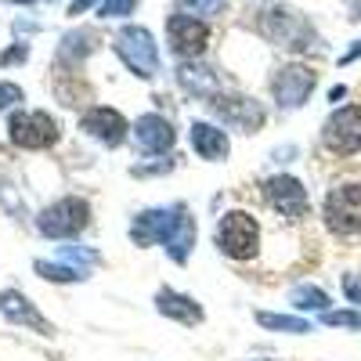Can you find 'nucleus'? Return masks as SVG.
<instances>
[{
    "instance_id": "1",
    "label": "nucleus",
    "mask_w": 361,
    "mask_h": 361,
    "mask_svg": "<svg viewBox=\"0 0 361 361\" xmlns=\"http://www.w3.org/2000/svg\"><path fill=\"white\" fill-rule=\"evenodd\" d=\"M253 25L257 33L275 44V47H286V51H311L318 47V33L314 25L307 22V15H300L296 8H286V4H260L253 11Z\"/></svg>"
},
{
    "instance_id": "2",
    "label": "nucleus",
    "mask_w": 361,
    "mask_h": 361,
    "mask_svg": "<svg viewBox=\"0 0 361 361\" xmlns=\"http://www.w3.org/2000/svg\"><path fill=\"white\" fill-rule=\"evenodd\" d=\"M112 51L137 80H156L159 76V44L145 25H134V22L123 25L112 37Z\"/></svg>"
},
{
    "instance_id": "3",
    "label": "nucleus",
    "mask_w": 361,
    "mask_h": 361,
    "mask_svg": "<svg viewBox=\"0 0 361 361\" xmlns=\"http://www.w3.org/2000/svg\"><path fill=\"white\" fill-rule=\"evenodd\" d=\"M214 246L231 260H253L260 250V224L246 209H228L214 228Z\"/></svg>"
},
{
    "instance_id": "4",
    "label": "nucleus",
    "mask_w": 361,
    "mask_h": 361,
    "mask_svg": "<svg viewBox=\"0 0 361 361\" xmlns=\"http://www.w3.org/2000/svg\"><path fill=\"white\" fill-rule=\"evenodd\" d=\"M90 224V202L80 195H66L37 214V231L44 238H76Z\"/></svg>"
},
{
    "instance_id": "5",
    "label": "nucleus",
    "mask_w": 361,
    "mask_h": 361,
    "mask_svg": "<svg viewBox=\"0 0 361 361\" xmlns=\"http://www.w3.org/2000/svg\"><path fill=\"white\" fill-rule=\"evenodd\" d=\"M8 137H11V145L25 148V152H44V148L58 145L62 127L44 109H22V112H11V119H8Z\"/></svg>"
},
{
    "instance_id": "6",
    "label": "nucleus",
    "mask_w": 361,
    "mask_h": 361,
    "mask_svg": "<svg viewBox=\"0 0 361 361\" xmlns=\"http://www.w3.org/2000/svg\"><path fill=\"white\" fill-rule=\"evenodd\" d=\"M206 105H209V112H214L224 127L243 130V134H257L267 123L264 105L257 98H250V94H224V90H221V94H214Z\"/></svg>"
},
{
    "instance_id": "7",
    "label": "nucleus",
    "mask_w": 361,
    "mask_h": 361,
    "mask_svg": "<svg viewBox=\"0 0 361 361\" xmlns=\"http://www.w3.org/2000/svg\"><path fill=\"white\" fill-rule=\"evenodd\" d=\"M260 195H264V202L275 209V214H282L286 221H304V217L311 214L307 188L300 185L293 173H275V177H267L264 185H260Z\"/></svg>"
},
{
    "instance_id": "8",
    "label": "nucleus",
    "mask_w": 361,
    "mask_h": 361,
    "mask_svg": "<svg viewBox=\"0 0 361 361\" xmlns=\"http://www.w3.org/2000/svg\"><path fill=\"white\" fill-rule=\"evenodd\" d=\"M322 217L333 235H357L361 231V185H336L325 195Z\"/></svg>"
},
{
    "instance_id": "9",
    "label": "nucleus",
    "mask_w": 361,
    "mask_h": 361,
    "mask_svg": "<svg viewBox=\"0 0 361 361\" xmlns=\"http://www.w3.org/2000/svg\"><path fill=\"white\" fill-rule=\"evenodd\" d=\"M314 83H318V73L314 69L300 66V62H289V66L275 69V76H271V98H275L279 109L293 112V109H300V105L311 98Z\"/></svg>"
},
{
    "instance_id": "10",
    "label": "nucleus",
    "mask_w": 361,
    "mask_h": 361,
    "mask_svg": "<svg viewBox=\"0 0 361 361\" xmlns=\"http://www.w3.org/2000/svg\"><path fill=\"white\" fill-rule=\"evenodd\" d=\"M166 44H170V54H177L180 62H195L209 47V29H206V22H199L192 15L173 11L166 18Z\"/></svg>"
},
{
    "instance_id": "11",
    "label": "nucleus",
    "mask_w": 361,
    "mask_h": 361,
    "mask_svg": "<svg viewBox=\"0 0 361 361\" xmlns=\"http://www.w3.org/2000/svg\"><path fill=\"white\" fill-rule=\"evenodd\" d=\"M322 145L336 156H350L361 148V105H343L325 119Z\"/></svg>"
},
{
    "instance_id": "12",
    "label": "nucleus",
    "mask_w": 361,
    "mask_h": 361,
    "mask_svg": "<svg viewBox=\"0 0 361 361\" xmlns=\"http://www.w3.org/2000/svg\"><path fill=\"white\" fill-rule=\"evenodd\" d=\"M80 130H83L87 137H94L98 145H105V148H119V145L130 137L127 116L119 112V109H109V105L87 109V112L80 116Z\"/></svg>"
},
{
    "instance_id": "13",
    "label": "nucleus",
    "mask_w": 361,
    "mask_h": 361,
    "mask_svg": "<svg viewBox=\"0 0 361 361\" xmlns=\"http://www.w3.org/2000/svg\"><path fill=\"white\" fill-rule=\"evenodd\" d=\"M177 214H180V202L141 209V214L134 217V224H130V243L141 246V250H145V246H163L166 235H170V228H173V221H177Z\"/></svg>"
},
{
    "instance_id": "14",
    "label": "nucleus",
    "mask_w": 361,
    "mask_h": 361,
    "mask_svg": "<svg viewBox=\"0 0 361 361\" xmlns=\"http://www.w3.org/2000/svg\"><path fill=\"white\" fill-rule=\"evenodd\" d=\"M130 134H134L137 148H141V152H148V156L170 152V148L177 145V130H173V123H170L166 116H159V112H145V116H137V123L130 127Z\"/></svg>"
},
{
    "instance_id": "15",
    "label": "nucleus",
    "mask_w": 361,
    "mask_h": 361,
    "mask_svg": "<svg viewBox=\"0 0 361 361\" xmlns=\"http://www.w3.org/2000/svg\"><path fill=\"white\" fill-rule=\"evenodd\" d=\"M0 314H4L11 325L33 329V333H40V336H51L54 333V325L37 311V304L22 289H0Z\"/></svg>"
},
{
    "instance_id": "16",
    "label": "nucleus",
    "mask_w": 361,
    "mask_h": 361,
    "mask_svg": "<svg viewBox=\"0 0 361 361\" xmlns=\"http://www.w3.org/2000/svg\"><path fill=\"white\" fill-rule=\"evenodd\" d=\"M177 87L185 90V94H192V98H202V102H209L214 94H221V76H217V69H209L206 62H180L177 66Z\"/></svg>"
},
{
    "instance_id": "17",
    "label": "nucleus",
    "mask_w": 361,
    "mask_h": 361,
    "mask_svg": "<svg viewBox=\"0 0 361 361\" xmlns=\"http://www.w3.org/2000/svg\"><path fill=\"white\" fill-rule=\"evenodd\" d=\"M188 137H192L195 156H199V159H206V163H221V159H228V152H231L228 130H224V127H217V123H206V119H195Z\"/></svg>"
},
{
    "instance_id": "18",
    "label": "nucleus",
    "mask_w": 361,
    "mask_h": 361,
    "mask_svg": "<svg viewBox=\"0 0 361 361\" xmlns=\"http://www.w3.org/2000/svg\"><path fill=\"white\" fill-rule=\"evenodd\" d=\"M195 217L188 214V206L180 202V214H177V221H173V228H170V235H166V243H163V250H166V257L173 260V264H188V257H192V250H195Z\"/></svg>"
},
{
    "instance_id": "19",
    "label": "nucleus",
    "mask_w": 361,
    "mask_h": 361,
    "mask_svg": "<svg viewBox=\"0 0 361 361\" xmlns=\"http://www.w3.org/2000/svg\"><path fill=\"white\" fill-rule=\"evenodd\" d=\"M156 311H159L163 318L180 322V325H199V322L206 318L202 307H199V300L188 296V293H177V289H159V293H156Z\"/></svg>"
},
{
    "instance_id": "20",
    "label": "nucleus",
    "mask_w": 361,
    "mask_h": 361,
    "mask_svg": "<svg viewBox=\"0 0 361 361\" xmlns=\"http://www.w3.org/2000/svg\"><path fill=\"white\" fill-rule=\"evenodd\" d=\"M98 51V33L94 29H73V33L62 37V44H58V62L62 66H80L87 54Z\"/></svg>"
},
{
    "instance_id": "21",
    "label": "nucleus",
    "mask_w": 361,
    "mask_h": 361,
    "mask_svg": "<svg viewBox=\"0 0 361 361\" xmlns=\"http://www.w3.org/2000/svg\"><path fill=\"white\" fill-rule=\"evenodd\" d=\"M33 271H37V275L40 279H47V282H58V286H66V282H83L87 275H90V271L87 267H76V264H51V260H33Z\"/></svg>"
},
{
    "instance_id": "22",
    "label": "nucleus",
    "mask_w": 361,
    "mask_h": 361,
    "mask_svg": "<svg viewBox=\"0 0 361 361\" xmlns=\"http://www.w3.org/2000/svg\"><path fill=\"white\" fill-rule=\"evenodd\" d=\"M257 322L264 329H271V333H296V336H304L311 333V322L307 318H296V314H271V311H257Z\"/></svg>"
},
{
    "instance_id": "23",
    "label": "nucleus",
    "mask_w": 361,
    "mask_h": 361,
    "mask_svg": "<svg viewBox=\"0 0 361 361\" xmlns=\"http://www.w3.org/2000/svg\"><path fill=\"white\" fill-rule=\"evenodd\" d=\"M289 304H293L296 311H318V314H325L333 300H329V293L318 289V286H296V289L289 293Z\"/></svg>"
},
{
    "instance_id": "24",
    "label": "nucleus",
    "mask_w": 361,
    "mask_h": 361,
    "mask_svg": "<svg viewBox=\"0 0 361 361\" xmlns=\"http://www.w3.org/2000/svg\"><path fill=\"white\" fill-rule=\"evenodd\" d=\"M228 4H231V0H177L173 11H180V15H192V18L206 22V18H217V15H224V11H228Z\"/></svg>"
},
{
    "instance_id": "25",
    "label": "nucleus",
    "mask_w": 361,
    "mask_h": 361,
    "mask_svg": "<svg viewBox=\"0 0 361 361\" xmlns=\"http://www.w3.org/2000/svg\"><path fill=\"white\" fill-rule=\"evenodd\" d=\"M322 322L329 329H361V311H325Z\"/></svg>"
},
{
    "instance_id": "26",
    "label": "nucleus",
    "mask_w": 361,
    "mask_h": 361,
    "mask_svg": "<svg viewBox=\"0 0 361 361\" xmlns=\"http://www.w3.org/2000/svg\"><path fill=\"white\" fill-rule=\"evenodd\" d=\"M58 257H62L66 264H76V267H94L98 264V253L94 250H80V246H62V253H58Z\"/></svg>"
},
{
    "instance_id": "27",
    "label": "nucleus",
    "mask_w": 361,
    "mask_h": 361,
    "mask_svg": "<svg viewBox=\"0 0 361 361\" xmlns=\"http://www.w3.org/2000/svg\"><path fill=\"white\" fill-rule=\"evenodd\" d=\"M18 102H25V90L18 83H11V80H0V112L15 109Z\"/></svg>"
},
{
    "instance_id": "28",
    "label": "nucleus",
    "mask_w": 361,
    "mask_h": 361,
    "mask_svg": "<svg viewBox=\"0 0 361 361\" xmlns=\"http://www.w3.org/2000/svg\"><path fill=\"white\" fill-rule=\"evenodd\" d=\"M141 0H105L102 4V18H127L137 11Z\"/></svg>"
},
{
    "instance_id": "29",
    "label": "nucleus",
    "mask_w": 361,
    "mask_h": 361,
    "mask_svg": "<svg viewBox=\"0 0 361 361\" xmlns=\"http://www.w3.org/2000/svg\"><path fill=\"white\" fill-rule=\"evenodd\" d=\"M177 166V159L170 156V159H163V163H152V166H130V173L134 177H156V173H170Z\"/></svg>"
},
{
    "instance_id": "30",
    "label": "nucleus",
    "mask_w": 361,
    "mask_h": 361,
    "mask_svg": "<svg viewBox=\"0 0 361 361\" xmlns=\"http://www.w3.org/2000/svg\"><path fill=\"white\" fill-rule=\"evenodd\" d=\"M343 293H347L350 304L361 307V279H357V275H343Z\"/></svg>"
},
{
    "instance_id": "31",
    "label": "nucleus",
    "mask_w": 361,
    "mask_h": 361,
    "mask_svg": "<svg viewBox=\"0 0 361 361\" xmlns=\"http://www.w3.org/2000/svg\"><path fill=\"white\" fill-rule=\"evenodd\" d=\"M25 58H29V47L25 44H15L11 51L0 54V66H15V62H25Z\"/></svg>"
},
{
    "instance_id": "32",
    "label": "nucleus",
    "mask_w": 361,
    "mask_h": 361,
    "mask_svg": "<svg viewBox=\"0 0 361 361\" xmlns=\"http://www.w3.org/2000/svg\"><path fill=\"white\" fill-rule=\"evenodd\" d=\"M357 58H361V40H357V44H354V47H350V51L340 58V66H350V62H357Z\"/></svg>"
},
{
    "instance_id": "33",
    "label": "nucleus",
    "mask_w": 361,
    "mask_h": 361,
    "mask_svg": "<svg viewBox=\"0 0 361 361\" xmlns=\"http://www.w3.org/2000/svg\"><path fill=\"white\" fill-rule=\"evenodd\" d=\"M90 4H94V0H73V4H69V15H83Z\"/></svg>"
},
{
    "instance_id": "34",
    "label": "nucleus",
    "mask_w": 361,
    "mask_h": 361,
    "mask_svg": "<svg viewBox=\"0 0 361 361\" xmlns=\"http://www.w3.org/2000/svg\"><path fill=\"white\" fill-rule=\"evenodd\" d=\"M347 94V87H333V90H329V102H340Z\"/></svg>"
},
{
    "instance_id": "35",
    "label": "nucleus",
    "mask_w": 361,
    "mask_h": 361,
    "mask_svg": "<svg viewBox=\"0 0 361 361\" xmlns=\"http://www.w3.org/2000/svg\"><path fill=\"white\" fill-rule=\"evenodd\" d=\"M350 18H354V22L361 18V0H354V8H350Z\"/></svg>"
},
{
    "instance_id": "36",
    "label": "nucleus",
    "mask_w": 361,
    "mask_h": 361,
    "mask_svg": "<svg viewBox=\"0 0 361 361\" xmlns=\"http://www.w3.org/2000/svg\"><path fill=\"white\" fill-rule=\"evenodd\" d=\"M8 4H33V0H8Z\"/></svg>"
},
{
    "instance_id": "37",
    "label": "nucleus",
    "mask_w": 361,
    "mask_h": 361,
    "mask_svg": "<svg viewBox=\"0 0 361 361\" xmlns=\"http://www.w3.org/2000/svg\"><path fill=\"white\" fill-rule=\"evenodd\" d=\"M250 361H275V357H250Z\"/></svg>"
}]
</instances>
